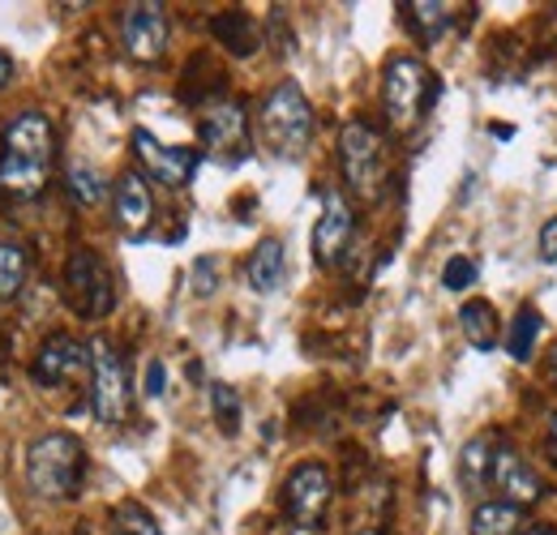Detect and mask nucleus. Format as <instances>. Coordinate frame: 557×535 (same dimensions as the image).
I'll return each instance as SVG.
<instances>
[{"label":"nucleus","mask_w":557,"mask_h":535,"mask_svg":"<svg viewBox=\"0 0 557 535\" xmlns=\"http://www.w3.org/2000/svg\"><path fill=\"white\" fill-rule=\"evenodd\" d=\"M351 232H356V214H351L348 198L331 189L326 201H322V219L313 227V258H318V266H339V258L348 253L351 245Z\"/></svg>","instance_id":"obj_11"},{"label":"nucleus","mask_w":557,"mask_h":535,"mask_svg":"<svg viewBox=\"0 0 557 535\" xmlns=\"http://www.w3.org/2000/svg\"><path fill=\"white\" fill-rule=\"evenodd\" d=\"M134 154H138V163L154 181H163V185H172V189L189 185L194 172H198V150H189V146H168V141H159L150 129H134Z\"/></svg>","instance_id":"obj_10"},{"label":"nucleus","mask_w":557,"mask_h":535,"mask_svg":"<svg viewBox=\"0 0 557 535\" xmlns=\"http://www.w3.org/2000/svg\"><path fill=\"white\" fill-rule=\"evenodd\" d=\"M57 129L44 112H22L4 125L0 137V194L13 201L39 198L52 181Z\"/></svg>","instance_id":"obj_1"},{"label":"nucleus","mask_w":557,"mask_h":535,"mask_svg":"<svg viewBox=\"0 0 557 535\" xmlns=\"http://www.w3.org/2000/svg\"><path fill=\"white\" fill-rule=\"evenodd\" d=\"M210 30H214V39L232 52V57H253L258 52V26H253V17L245 13V9H227V13H219V17H210Z\"/></svg>","instance_id":"obj_16"},{"label":"nucleus","mask_w":557,"mask_h":535,"mask_svg":"<svg viewBox=\"0 0 557 535\" xmlns=\"http://www.w3.org/2000/svg\"><path fill=\"white\" fill-rule=\"evenodd\" d=\"M90 402H95L99 424H121L129 411V373H125L121 351L108 338L90 343Z\"/></svg>","instance_id":"obj_7"},{"label":"nucleus","mask_w":557,"mask_h":535,"mask_svg":"<svg viewBox=\"0 0 557 535\" xmlns=\"http://www.w3.org/2000/svg\"><path fill=\"white\" fill-rule=\"evenodd\" d=\"M536 258L545 266H557V214L541 227V236H536Z\"/></svg>","instance_id":"obj_28"},{"label":"nucleus","mask_w":557,"mask_h":535,"mask_svg":"<svg viewBox=\"0 0 557 535\" xmlns=\"http://www.w3.org/2000/svg\"><path fill=\"white\" fill-rule=\"evenodd\" d=\"M112 527H116V535H163L159 523H154V514L146 506H138V501H121L112 510Z\"/></svg>","instance_id":"obj_25"},{"label":"nucleus","mask_w":557,"mask_h":535,"mask_svg":"<svg viewBox=\"0 0 557 535\" xmlns=\"http://www.w3.org/2000/svg\"><path fill=\"white\" fill-rule=\"evenodd\" d=\"M433 73L424 69V61L417 57H395L386 73H382V112H386V125L395 134H408L417 129L424 108L433 103Z\"/></svg>","instance_id":"obj_4"},{"label":"nucleus","mask_w":557,"mask_h":535,"mask_svg":"<svg viewBox=\"0 0 557 535\" xmlns=\"http://www.w3.org/2000/svg\"><path fill=\"white\" fill-rule=\"evenodd\" d=\"M121 39H125V52L141 61V65H154L163 52H168V39H172V26H168V13L163 4L154 0H138L121 13Z\"/></svg>","instance_id":"obj_9"},{"label":"nucleus","mask_w":557,"mask_h":535,"mask_svg":"<svg viewBox=\"0 0 557 535\" xmlns=\"http://www.w3.org/2000/svg\"><path fill=\"white\" fill-rule=\"evenodd\" d=\"M210 402H214V415H219L223 433H236L240 428V399H236V390L219 382V386H210Z\"/></svg>","instance_id":"obj_26"},{"label":"nucleus","mask_w":557,"mask_h":535,"mask_svg":"<svg viewBox=\"0 0 557 535\" xmlns=\"http://www.w3.org/2000/svg\"><path fill=\"white\" fill-rule=\"evenodd\" d=\"M198 134H202V146L214 150V154H232L240 159L245 154V141H249V116L236 99H223V103H210L198 121Z\"/></svg>","instance_id":"obj_13"},{"label":"nucleus","mask_w":557,"mask_h":535,"mask_svg":"<svg viewBox=\"0 0 557 535\" xmlns=\"http://www.w3.org/2000/svg\"><path fill=\"white\" fill-rule=\"evenodd\" d=\"M523 535H557V532H554V527H528Z\"/></svg>","instance_id":"obj_34"},{"label":"nucleus","mask_w":557,"mask_h":535,"mask_svg":"<svg viewBox=\"0 0 557 535\" xmlns=\"http://www.w3.org/2000/svg\"><path fill=\"white\" fill-rule=\"evenodd\" d=\"M26 274H30L26 249L13 245V240H0V300H13L22 291V283H26Z\"/></svg>","instance_id":"obj_23"},{"label":"nucleus","mask_w":557,"mask_h":535,"mask_svg":"<svg viewBox=\"0 0 557 535\" xmlns=\"http://www.w3.org/2000/svg\"><path fill=\"white\" fill-rule=\"evenodd\" d=\"M545 369H549V377H554V386H557V343L549 347V360H545Z\"/></svg>","instance_id":"obj_33"},{"label":"nucleus","mask_w":557,"mask_h":535,"mask_svg":"<svg viewBox=\"0 0 557 535\" xmlns=\"http://www.w3.org/2000/svg\"><path fill=\"white\" fill-rule=\"evenodd\" d=\"M90 360V347H82L73 335H52L30 360V382L35 386H61L65 377L82 373Z\"/></svg>","instance_id":"obj_14"},{"label":"nucleus","mask_w":557,"mask_h":535,"mask_svg":"<svg viewBox=\"0 0 557 535\" xmlns=\"http://www.w3.org/2000/svg\"><path fill=\"white\" fill-rule=\"evenodd\" d=\"M65 296H70L73 313L82 318H108L112 304H116V283H112V270L108 262L95 253V249H73L70 262H65Z\"/></svg>","instance_id":"obj_6"},{"label":"nucleus","mask_w":557,"mask_h":535,"mask_svg":"<svg viewBox=\"0 0 557 535\" xmlns=\"http://www.w3.org/2000/svg\"><path fill=\"white\" fill-rule=\"evenodd\" d=\"M86 480V446L73 433H44L26 450V484L35 497L70 501Z\"/></svg>","instance_id":"obj_2"},{"label":"nucleus","mask_w":557,"mask_h":535,"mask_svg":"<svg viewBox=\"0 0 557 535\" xmlns=\"http://www.w3.org/2000/svg\"><path fill=\"white\" fill-rule=\"evenodd\" d=\"M459 326H463V335L468 343L476 347V351H493L497 347V313H493V304L488 300H468L463 309H459Z\"/></svg>","instance_id":"obj_18"},{"label":"nucleus","mask_w":557,"mask_h":535,"mask_svg":"<svg viewBox=\"0 0 557 535\" xmlns=\"http://www.w3.org/2000/svg\"><path fill=\"white\" fill-rule=\"evenodd\" d=\"M472 535H523V510L506 501H485L472 514Z\"/></svg>","instance_id":"obj_19"},{"label":"nucleus","mask_w":557,"mask_h":535,"mask_svg":"<svg viewBox=\"0 0 557 535\" xmlns=\"http://www.w3.org/2000/svg\"><path fill=\"white\" fill-rule=\"evenodd\" d=\"M112 210H116V223L129 240H141L150 232V219H154V198H150V185L141 181V172H125L116 181V198H112Z\"/></svg>","instance_id":"obj_15"},{"label":"nucleus","mask_w":557,"mask_h":535,"mask_svg":"<svg viewBox=\"0 0 557 535\" xmlns=\"http://www.w3.org/2000/svg\"><path fill=\"white\" fill-rule=\"evenodd\" d=\"M65 189H70V198L77 201V206H99L103 194H108L103 176H99L90 163H70V172H65Z\"/></svg>","instance_id":"obj_24"},{"label":"nucleus","mask_w":557,"mask_h":535,"mask_svg":"<svg viewBox=\"0 0 557 535\" xmlns=\"http://www.w3.org/2000/svg\"><path fill=\"white\" fill-rule=\"evenodd\" d=\"M536 335H541V313H536V304H523L515 318H510V331H506V351H510V360H528L532 356V347H536Z\"/></svg>","instance_id":"obj_22"},{"label":"nucleus","mask_w":557,"mask_h":535,"mask_svg":"<svg viewBox=\"0 0 557 535\" xmlns=\"http://www.w3.org/2000/svg\"><path fill=\"white\" fill-rule=\"evenodd\" d=\"M545 446H549V455H554V463H557V411L549 415V428H545Z\"/></svg>","instance_id":"obj_31"},{"label":"nucleus","mask_w":557,"mask_h":535,"mask_svg":"<svg viewBox=\"0 0 557 535\" xmlns=\"http://www.w3.org/2000/svg\"><path fill=\"white\" fill-rule=\"evenodd\" d=\"M9 82H13V61H9L4 52H0V90H4Z\"/></svg>","instance_id":"obj_32"},{"label":"nucleus","mask_w":557,"mask_h":535,"mask_svg":"<svg viewBox=\"0 0 557 535\" xmlns=\"http://www.w3.org/2000/svg\"><path fill=\"white\" fill-rule=\"evenodd\" d=\"M339 167H344V185L360 201H373L382 194L386 146H382V134L369 121H348L339 129Z\"/></svg>","instance_id":"obj_5"},{"label":"nucleus","mask_w":557,"mask_h":535,"mask_svg":"<svg viewBox=\"0 0 557 535\" xmlns=\"http://www.w3.org/2000/svg\"><path fill=\"white\" fill-rule=\"evenodd\" d=\"M163 382H168L163 360H150V364H146V386H141V390H146L150 399H159V395H163Z\"/></svg>","instance_id":"obj_30"},{"label":"nucleus","mask_w":557,"mask_h":535,"mask_svg":"<svg viewBox=\"0 0 557 535\" xmlns=\"http://www.w3.org/2000/svg\"><path fill=\"white\" fill-rule=\"evenodd\" d=\"M404 13L424 43H437L450 26V4H442V0H412V4H404Z\"/></svg>","instance_id":"obj_21"},{"label":"nucleus","mask_w":557,"mask_h":535,"mask_svg":"<svg viewBox=\"0 0 557 535\" xmlns=\"http://www.w3.org/2000/svg\"><path fill=\"white\" fill-rule=\"evenodd\" d=\"M493 437H472L463 450H459V480L468 488H485L488 475H493Z\"/></svg>","instance_id":"obj_20"},{"label":"nucleus","mask_w":557,"mask_h":535,"mask_svg":"<svg viewBox=\"0 0 557 535\" xmlns=\"http://www.w3.org/2000/svg\"><path fill=\"white\" fill-rule=\"evenodd\" d=\"M488 484L502 493V501L506 506H536L541 497H545V480L536 475V468L523 459V455H515L510 446H502L497 455H493V475H488Z\"/></svg>","instance_id":"obj_12"},{"label":"nucleus","mask_w":557,"mask_h":535,"mask_svg":"<svg viewBox=\"0 0 557 535\" xmlns=\"http://www.w3.org/2000/svg\"><path fill=\"white\" fill-rule=\"evenodd\" d=\"M364 535H382V532H364Z\"/></svg>","instance_id":"obj_35"},{"label":"nucleus","mask_w":557,"mask_h":535,"mask_svg":"<svg viewBox=\"0 0 557 535\" xmlns=\"http://www.w3.org/2000/svg\"><path fill=\"white\" fill-rule=\"evenodd\" d=\"M258 129H262L267 150L278 159H300L305 154V146L313 137V108H309V99L296 82H278L275 90L262 99Z\"/></svg>","instance_id":"obj_3"},{"label":"nucleus","mask_w":557,"mask_h":535,"mask_svg":"<svg viewBox=\"0 0 557 535\" xmlns=\"http://www.w3.org/2000/svg\"><path fill=\"white\" fill-rule=\"evenodd\" d=\"M442 283H446L450 291L472 287V283H476V262H472V258H450L446 270H442Z\"/></svg>","instance_id":"obj_27"},{"label":"nucleus","mask_w":557,"mask_h":535,"mask_svg":"<svg viewBox=\"0 0 557 535\" xmlns=\"http://www.w3.org/2000/svg\"><path fill=\"white\" fill-rule=\"evenodd\" d=\"M283 270H287L283 245H278L275 236H267V240L253 249V258H249V266H245V278H249V287H253L258 296H271L278 283H283Z\"/></svg>","instance_id":"obj_17"},{"label":"nucleus","mask_w":557,"mask_h":535,"mask_svg":"<svg viewBox=\"0 0 557 535\" xmlns=\"http://www.w3.org/2000/svg\"><path fill=\"white\" fill-rule=\"evenodd\" d=\"M214 270H219L214 258H198V266H194V291H198V296H210V291H214V283H219Z\"/></svg>","instance_id":"obj_29"},{"label":"nucleus","mask_w":557,"mask_h":535,"mask_svg":"<svg viewBox=\"0 0 557 535\" xmlns=\"http://www.w3.org/2000/svg\"><path fill=\"white\" fill-rule=\"evenodd\" d=\"M331 493H335L331 471L322 468V463H300V468L287 475V484H283V510H287V519H292L296 527L313 532V527H322V519H326Z\"/></svg>","instance_id":"obj_8"}]
</instances>
